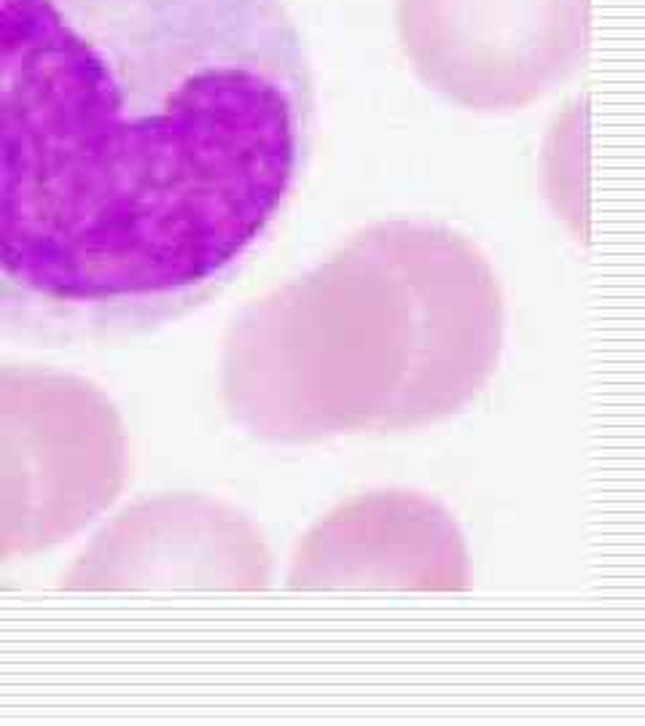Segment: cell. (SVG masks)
I'll list each match as a JSON object with an SVG mask.
<instances>
[{
	"instance_id": "obj_1",
	"label": "cell",
	"mask_w": 645,
	"mask_h": 726,
	"mask_svg": "<svg viewBox=\"0 0 645 726\" xmlns=\"http://www.w3.org/2000/svg\"><path fill=\"white\" fill-rule=\"evenodd\" d=\"M315 119L283 0H0V336L97 348L207 304Z\"/></svg>"
}]
</instances>
